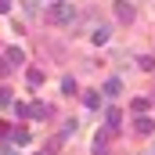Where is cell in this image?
Instances as JSON below:
<instances>
[{"label": "cell", "instance_id": "4", "mask_svg": "<svg viewBox=\"0 0 155 155\" xmlns=\"http://www.w3.org/2000/svg\"><path fill=\"white\" fill-rule=\"evenodd\" d=\"M134 126H137V134H152V130H155V119H148V116H137V123H134Z\"/></svg>", "mask_w": 155, "mask_h": 155}, {"label": "cell", "instance_id": "8", "mask_svg": "<svg viewBox=\"0 0 155 155\" xmlns=\"http://www.w3.org/2000/svg\"><path fill=\"white\" fill-rule=\"evenodd\" d=\"M119 90H123V83H119L116 76H112V79H105V94H108V97H116Z\"/></svg>", "mask_w": 155, "mask_h": 155}, {"label": "cell", "instance_id": "1", "mask_svg": "<svg viewBox=\"0 0 155 155\" xmlns=\"http://www.w3.org/2000/svg\"><path fill=\"white\" fill-rule=\"evenodd\" d=\"M47 18H51L54 25H72V22L79 18V11L72 7V4H54V7L47 11Z\"/></svg>", "mask_w": 155, "mask_h": 155}, {"label": "cell", "instance_id": "11", "mask_svg": "<svg viewBox=\"0 0 155 155\" xmlns=\"http://www.w3.org/2000/svg\"><path fill=\"white\" fill-rule=\"evenodd\" d=\"M137 65H141L144 72H155V58H148V54H141V58H137Z\"/></svg>", "mask_w": 155, "mask_h": 155}, {"label": "cell", "instance_id": "17", "mask_svg": "<svg viewBox=\"0 0 155 155\" xmlns=\"http://www.w3.org/2000/svg\"><path fill=\"white\" fill-rule=\"evenodd\" d=\"M7 65H11V61H7V58H0V76H7V72H11Z\"/></svg>", "mask_w": 155, "mask_h": 155}, {"label": "cell", "instance_id": "5", "mask_svg": "<svg viewBox=\"0 0 155 155\" xmlns=\"http://www.w3.org/2000/svg\"><path fill=\"white\" fill-rule=\"evenodd\" d=\"M47 112H51V108H47V105H29V108H25V116H33V119H47Z\"/></svg>", "mask_w": 155, "mask_h": 155}, {"label": "cell", "instance_id": "16", "mask_svg": "<svg viewBox=\"0 0 155 155\" xmlns=\"http://www.w3.org/2000/svg\"><path fill=\"white\" fill-rule=\"evenodd\" d=\"M43 83V72H29V87H40Z\"/></svg>", "mask_w": 155, "mask_h": 155}, {"label": "cell", "instance_id": "15", "mask_svg": "<svg viewBox=\"0 0 155 155\" xmlns=\"http://www.w3.org/2000/svg\"><path fill=\"white\" fill-rule=\"evenodd\" d=\"M94 155H108V144H105V137H97V141H94Z\"/></svg>", "mask_w": 155, "mask_h": 155}, {"label": "cell", "instance_id": "9", "mask_svg": "<svg viewBox=\"0 0 155 155\" xmlns=\"http://www.w3.org/2000/svg\"><path fill=\"white\" fill-rule=\"evenodd\" d=\"M83 105H87V108H97V105H101L97 90H87V94H83Z\"/></svg>", "mask_w": 155, "mask_h": 155}, {"label": "cell", "instance_id": "6", "mask_svg": "<svg viewBox=\"0 0 155 155\" xmlns=\"http://www.w3.org/2000/svg\"><path fill=\"white\" fill-rule=\"evenodd\" d=\"M105 123H108V130H116L119 123H123V112H119V108H108V112H105Z\"/></svg>", "mask_w": 155, "mask_h": 155}, {"label": "cell", "instance_id": "7", "mask_svg": "<svg viewBox=\"0 0 155 155\" xmlns=\"http://www.w3.org/2000/svg\"><path fill=\"white\" fill-rule=\"evenodd\" d=\"M4 58H7L11 65H22V61H25V51H22V47H11V51H7Z\"/></svg>", "mask_w": 155, "mask_h": 155}, {"label": "cell", "instance_id": "3", "mask_svg": "<svg viewBox=\"0 0 155 155\" xmlns=\"http://www.w3.org/2000/svg\"><path fill=\"white\" fill-rule=\"evenodd\" d=\"M116 15H119V22H134V7L126 0H116Z\"/></svg>", "mask_w": 155, "mask_h": 155}, {"label": "cell", "instance_id": "13", "mask_svg": "<svg viewBox=\"0 0 155 155\" xmlns=\"http://www.w3.org/2000/svg\"><path fill=\"white\" fill-rule=\"evenodd\" d=\"M0 105H15V94H11V87H4V90H0Z\"/></svg>", "mask_w": 155, "mask_h": 155}, {"label": "cell", "instance_id": "2", "mask_svg": "<svg viewBox=\"0 0 155 155\" xmlns=\"http://www.w3.org/2000/svg\"><path fill=\"white\" fill-rule=\"evenodd\" d=\"M108 36H112V29H108V25H94V29H90V43H97V47H101V43H108Z\"/></svg>", "mask_w": 155, "mask_h": 155}, {"label": "cell", "instance_id": "12", "mask_svg": "<svg viewBox=\"0 0 155 155\" xmlns=\"http://www.w3.org/2000/svg\"><path fill=\"white\" fill-rule=\"evenodd\" d=\"M11 141H15V144H29V130H15Z\"/></svg>", "mask_w": 155, "mask_h": 155}, {"label": "cell", "instance_id": "18", "mask_svg": "<svg viewBox=\"0 0 155 155\" xmlns=\"http://www.w3.org/2000/svg\"><path fill=\"white\" fill-rule=\"evenodd\" d=\"M11 11V0H0V15H7Z\"/></svg>", "mask_w": 155, "mask_h": 155}, {"label": "cell", "instance_id": "10", "mask_svg": "<svg viewBox=\"0 0 155 155\" xmlns=\"http://www.w3.org/2000/svg\"><path fill=\"white\" fill-rule=\"evenodd\" d=\"M148 105H152L148 97H134V112H137V116H144V112H148Z\"/></svg>", "mask_w": 155, "mask_h": 155}, {"label": "cell", "instance_id": "14", "mask_svg": "<svg viewBox=\"0 0 155 155\" xmlns=\"http://www.w3.org/2000/svg\"><path fill=\"white\" fill-rule=\"evenodd\" d=\"M61 90H65V94H76V79L65 76V79H61Z\"/></svg>", "mask_w": 155, "mask_h": 155}]
</instances>
